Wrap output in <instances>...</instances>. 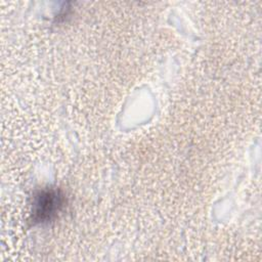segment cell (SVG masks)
I'll list each match as a JSON object with an SVG mask.
<instances>
[{
  "label": "cell",
  "instance_id": "obj_1",
  "mask_svg": "<svg viewBox=\"0 0 262 262\" xmlns=\"http://www.w3.org/2000/svg\"><path fill=\"white\" fill-rule=\"evenodd\" d=\"M64 206V195L56 188H43L33 198L32 217L35 222H48L54 219Z\"/></svg>",
  "mask_w": 262,
  "mask_h": 262
}]
</instances>
